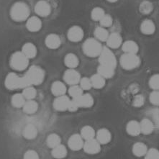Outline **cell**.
<instances>
[{
    "label": "cell",
    "mask_w": 159,
    "mask_h": 159,
    "mask_svg": "<svg viewBox=\"0 0 159 159\" xmlns=\"http://www.w3.org/2000/svg\"><path fill=\"white\" fill-rule=\"evenodd\" d=\"M45 78V72L38 66H32L23 77H22V89L29 86L39 85Z\"/></svg>",
    "instance_id": "6da1fadb"
},
{
    "label": "cell",
    "mask_w": 159,
    "mask_h": 159,
    "mask_svg": "<svg viewBox=\"0 0 159 159\" xmlns=\"http://www.w3.org/2000/svg\"><path fill=\"white\" fill-rule=\"evenodd\" d=\"M30 15V9L25 3L22 2H16L10 10V16L16 22H22L27 20Z\"/></svg>",
    "instance_id": "7a4b0ae2"
},
{
    "label": "cell",
    "mask_w": 159,
    "mask_h": 159,
    "mask_svg": "<svg viewBox=\"0 0 159 159\" xmlns=\"http://www.w3.org/2000/svg\"><path fill=\"white\" fill-rule=\"evenodd\" d=\"M82 48L86 56L89 57L94 58L100 55L103 47L97 39L89 38L84 43Z\"/></svg>",
    "instance_id": "3957f363"
},
{
    "label": "cell",
    "mask_w": 159,
    "mask_h": 159,
    "mask_svg": "<svg viewBox=\"0 0 159 159\" xmlns=\"http://www.w3.org/2000/svg\"><path fill=\"white\" fill-rule=\"evenodd\" d=\"M120 63L125 70H133L139 66L140 58L136 53H125L120 59Z\"/></svg>",
    "instance_id": "277c9868"
},
{
    "label": "cell",
    "mask_w": 159,
    "mask_h": 159,
    "mask_svg": "<svg viewBox=\"0 0 159 159\" xmlns=\"http://www.w3.org/2000/svg\"><path fill=\"white\" fill-rule=\"evenodd\" d=\"M11 67L17 71H23L29 64V58L22 52H15L10 58Z\"/></svg>",
    "instance_id": "5b68a950"
},
{
    "label": "cell",
    "mask_w": 159,
    "mask_h": 159,
    "mask_svg": "<svg viewBox=\"0 0 159 159\" xmlns=\"http://www.w3.org/2000/svg\"><path fill=\"white\" fill-rule=\"evenodd\" d=\"M99 64L107 66L115 69L117 66V59L115 54L110 49V48L103 47L100 55L99 56Z\"/></svg>",
    "instance_id": "8992f818"
},
{
    "label": "cell",
    "mask_w": 159,
    "mask_h": 159,
    "mask_svg": "<svg viewBox=\"0 0 159 159\" xmlns=\"http://www.w3.org/2000/svg\"><path fill=\"white\" fill-rule=\"evenodd\" d=\"M5 87L10 90L22 89V77H19L15 73H10L4 81Z\"/></svg>",
    "instance_id": "52a82bcc"
},
{
    "label": "cell",
    "mask_w": 159,
    "mask_h": 159,
    "mask_svg": "<svg viewBox=\"0 0 159 159\" xmlns=\"http://www.w3.org/2000/svg\"><path fill=\"white\" fill-rule=\"evenodd\" d=\"M83 148L87 153L94 155L100 152L101 144L97 139L92 138V139L85 140Z\"/></svg>",
    "instance_id": "ba28073f"
},
{
    "label": "cell",
    "mask_w": 159,
    "mask_h": 159,
    "mask_svg": "<svg viewBox=\"0 0 159 159\" xmlns=\"http://www.w3.org/2000/svg\"><path fill=\"white\" fill-rule=\"evenodd\" d=\"M81 75L74 69H69L64 73L63 79L65 82L69 85H76L80 82Z\"/></svg>",
    "instance_id": "9c48e42d"
},
{
    "label": "cell",
    "mask_w": 159,
    "mask_h": 159,
    "mask_svg": "<svg viewBox=\"0 0 159 159\" xmlns=\"http://www.w3.org/2000/svg\"><path fill=\"white\" fill-rule=\"evenodd\" d=\"M35 12L40 17H47L51 14V5L45 0H40L35 4Z\"/></svg>",
    "instance_id": "30bf717a"
},
{
    "label": "cell",
    "mask_w": 159,
    "mask_h": 159,
    "mask_svg": "<svg viewBox=\"0 0 159 159\" xmlns=\"http://www.w3.org/2000/svg\"><path fill=\"white\" fill-rule=\"evenodd\" d=\"M70 101L71 99H69V97L66 96L65 94L58 96L53 102V107L56 110L60 111V112L66 111L68 110Z\"/></svg>",
    "instance_id": "8fae6325"
},
{
    "label": "cell",
    "mask_w": 159,
    "mask_h": 159,
    "mask_svg": "<svg viewBox=\"0 0 159 159\" xmlns=\"http://www.w3.org/2000/svg\"><path fill=\"white\" fill-rule=\"evenodd\" d=\"M84 144V138L81 137V135H78V134H74L71 135L68 141V145H69L70 149L75 151H79L83 148Z\"/></svg>",
    "instance_id": "7c38bea8"
},
{
    "label": "cell",
    "mask_w": 159,
    "mask_h": 159,
    "mask_svg": "<svg viewBox=\"0 0 159 159\" xmlns=\"http://www.w3.org/2000/svg\"><path fill=\"white\" fill-rule=\"evenodd\" d=\"M67 36L71 42H79L84 38V30L79 26H73L68 31Z\"/></svg>",
    "instance_id": "4fadbf2b"
},
{
    "label": "cell",
    "mask_w": 159,
    "mask_h": 159,
    "mask_svg": "<svg viewBox=\"0 0 159 159\" xmlns=\"http://www.w3.org/2000/svg\"><path fill=\"white\" fill-rule=\"evenodd\" d=\"M76 102L79 107L89 108L93 106L94 104V99L92 96L89 94H82L76 98L74 99Z\"/></svg>",
    "instance_id": "5bb4252c"
},
{
    "label": "cell",
    "mask_w": 159,
    "mask_h": 159,
    "mask_svg": "<svg viewBox=\"0 0 159 159\" xmlns=\"http://www.w3.org/2000/svg\"><path fill=\"white\" fill-rule=\"evenodd\" d=\"M106 42L110 48L117 49L122 45V38L119 33H113L109 35Z\"/></svg>",
    "instance_id": "9a60e30c"
},
{
    "label": "cell",
    "mask_w": 159,
    "mask_h": 159,
    "mask_svg": "<svg viewBox=\"0 0 159 159\" xmlns=\"http://www.w3.org/2000/svg\"><path fill=\"white\" fill-rule=\"evenodd\" d=\"M26 27L29 31L30 32H38L39 31L42 27V22L40 18L35 16L30 17L26 23Z\"/></svg>",
    "instance_id": "2e32d148"
},
{
    "label": "cell",
    "mask_w": 159,
    "mask_h": 159,
    "mask_svg": "<svg viewBox=\"0 0 159 159\" xmlns=\"http://www.w3.org/2000/svg\"><path fill=\"white\" fill-rule=\"evenodd\" d=\"M45 45L48 48L56 49L60 47L61 44V38L56 34H50L45 38Z\"/></svg>",
    "instance_id": "e0dca14e"
},
{
    "label": "cell",
    "mask_w": 159,
    "mask_h": 159,
    "mask_svg": "<svg viewBox=\"0 0 159 159\" xmlns=\"http://www.w3.org/2000/svg\"><path fill=\"white\" fill-rule=\"evenodd\" d=\"M97 140L100 143V144H107L112 139L111 133L106 128H102L97 131L96 133Z\"/></svg>",
    "instance_id": "ac0fdd59"
},
{
    "label": "cell",
    "mask_w": 159,
    "mask_h": 159,
    "mask_svg": "<svg viewBox=\"0 0 159 159\" xmlns=\"http://www.w3.org/2000/svg\"><path fill=\"white\" fill-rule=\"evenodd\" d=\"M126 131L131 136H138L141 133L140 124L136 120H131L127 124Z\"/></svg>",
    "instance_id": "d6986e66"
},
{
    "label": "cell",
    "mask_w": 159,
    "mask_h": 159,
    "mask_svg": "<svg viewBox=\"0 0 159 159\" xmlns=\"http://www.w3.org/2000/svg\"><path fill=\"white\" fill-rule=\"evenodd\" d=\"M141 133L144 135H150L155 129L154 123L150 118H144L140 122Z\"/></svg>",
    "instance_id": "ffe728a7"
},
{
    "label": "cell",
    "mask_w": 159,
    "mask_h": 159,
    "mask_svg": "<svg viewBox=\"0 0 159 159\" xmlns=\"http://www.w3.org/2000/svg\"><path fill=\"white\" fill-rule=\"evenodd\" d=\"M140 31L145 35H152L156 31V25L151 20H145L140 25Z\"/></svg>",
    "instance_id": "44dd1931"
},
{
    "label": "cell",
    "mask_w": 159,
    "mask_h": 159,
    "mask_svg": "<svg viewBox=\"0 0 159 159\" xmlns=\"http://www.w3.org/2000/svg\"><path fill=\"white\" fill-rule=\"evenodd\" d=\"M122 49L124 53L137 54L138 51H139V47L133 40H127L122 44Z\"/></svg>",
    "instance_id": "7402d4cb"
},
{
    "label": "cell",
    "mask_w": 159,
    "mask_h": 159,
    "mask_svg": "<svg viewBox=\"0 0 159 159\" xmlns=\"http://www.w3.org/2000/svg\"><path fill=\"white\" fill-rule=\"evenodd\" d=\"M132 151H133V153L135 156L142 157V156H145V154L147 153L148 148L146 145L143 143L138 142L133 145Z\"/></svg>",
    "instance_id": "603a6c76"
},
{
    "label": "cell",
    "mask_w": 159,
    "mask_h": 159,
    "mask_svg": "<svg viewBox=\"0 0 159 159\" xmlns=\"http://www.w3.org/2000/svg\"><path fill=\"white\" fill-rule=\"evenodd\" d=\"M51 92L56 97L61 96V95L65 94L66 92V87L63 82L56 81L51 86Z\"/></svg>",
    "instance_id": "cb8c5ba5"
},
{
    "label": "cell",
    "mask_w": 159,
    "mask_h": 159,
    "mask_svg": "<svg viewBox=\"0 0 159 159\" xmlns=\"http://www.w3.org/2000/svg\"><path fill=\"white\" fill-rule=\"evenodd\" d=\"M91 81H92V87L94 89H102L104 87L105 85V78H104L103 76H101L100 74H95L93 75V76L90 78Z\"/></svg>",
    "instance_id": "d4e9b609"
},
{
    "label": "cell",
    "mask_w": 159,
    "mask_h": 159,
    "mask_svg": "<svg viewBox=\"0 0 159 159\" xmlns=\"http://www.w3.org/2000/svg\"><path fill=\"white\" fill-rule=\"evenodd\" d=\"M22 52L29 59L33 58L37 54V48L34 44L31 43H27L22 46Z\"/></svg>",
    "instance_id": "484cf974"
},
{
    "label": "cell",
    "mask_w": 159,
    "mask_h": 159,
    "mask_svg": "<svg viewBox=\"0 0 159 159\" xmlns=\"http://www.w3.org/2000/svg\"><path fill=\"white\" fill-rule=\"evenodd\" d=\"M97 73L105 79H110L114 76L115 69L104 65H99L97 69Z\"/></svg>",
    "instance_id": "4316f807"
},
{
    "label": "cell",
    "mask_w": 159,
    "mask_h": 159,
    "mask_svg": "<svg viewBox=\"0 0 159 159\" xmlns=\"http://www.w3.org/2000/svg\"><path fill=\"white\" fill-rule=\"evenodd\" d=\"M64 63L69 69H75L79 66V61L77 56L74 53H69L65 56Z\"/></svg>",
    "instance_id": "83f0119b"
},
{
    "label": "cell",
    "mask_w": 159,
    "mask_h": 159,
    "mask_svg": "<svg viewBox=\"0 0 159 159\" xmlns=\"http://www.w3.org/2000/svg\"><path fill=\"white\" fill-rule=\"evenodd\" d=\"M94 34L95 38H96V39L98 40L99 41H102V42L107 41L109 35H110L108 31L105 28H104V27L102 26L97 27V28H96Z\"/></svg>",
    "instance_id": "f1b7e54d"
},
{
    "label": "cell",
    "mask_w": 159,
    "mask_h": 159,
    "mask_svg": "<svg viewBox=\"0 0 159 159\" xmlns=\"http://www.w3.org/2000/svg\"><path fill=\"white\" fill-rule=\"evenodd\" d=\"M67 155V150L64 145H58L53 148L52 151V156L56 158H63Z\"/></svg>",
    "instance_id": "f546056e"
},
{
    "label": "cell",
    "mask_w": 159,
    "mask_h": 159,
    "mask_svg": "<svg viewBox=\"0 0 159 159\" xmlns=\"http://www.w3.org/2000/svg\"><path fill=\"white\" fill-rule=\"evenodd\" d=\"M38 130L33 125H28L23 130V135L26 139L33 140L37 136Z\"/></svg>",
    "instance_id": "4dcf8cb0"
},
{
    "label": "cell",
    "mask_w": 159,
    "mask_h": 159,
    "mask_svg": "<svg viewBox=\"0 0 159 159\" xmlns=\"http://www.w3.org/2000/svg\"><path fill=\"white\" fill-rule=\"evenodd\" d=\"M81 135L84 138V140H87L94 138L95 136H96V133H95V130L92 127L86 125L83 127V128L81 129Z\"/></svg>",
    "instance_id": "1f68e13d"
},
{
    "label": "cell",
    "mask_w": 159,
    "mask_h": 159,
    "mask_svg": "<svg viewBox=\"0 0 159 159\" xmlns=\"http://www.w3.org/2000/svg\"><path fill=\"white\" fill-rule=\"evenodd\" d=\"M38 104L33 99H29L25 102L23 106V111L27 114H33L38 110Z\"/></svg>",
    "instance_id": "d6a6232c"
},
{
    "label": "cell",
    "mask_w": 159,
    "mask_h": 159,
    "mask_svg": "<svg viewBox=\"0 0 159 159\" xmlns=\"http://www.w3.org/2000/svg\"><path fill=\"white\" fill-rule=\"evenodd\" d=\"M61 138L57 134L52 133L47 138V145L51 148H53L56 146L61 144Z\"/></svg>",
    "instance_id": "836d02e7"
},
{
    "label": "cell",
    "mask_w": 159,
    "mask_h": 159,
    "mask_svg": "<svg viewBox=\"0 0 159 159\" xmlns=\"http://www.w3.org/2000/svg\"><path fill=\"white\" fill-rule=\"evenodd\" d=\"M25 98L22 94H16L12 97V104L15 107H23L25 103Z\"/></svg>",
    "instance_id": "e575fe53"
},
{
    "label": "cell",
    "mask_w": 159,
    "mask_h": 159,
    "mask_svg": "<svg viewBox=\"0 0 159 159\" xmlns=\"http://www.w3.org/2000/svg\"><path fill=\"white\" fill-rule=\"evenodd\" d=\"M22 94L26 99H33L35 98L36 94H37V91L33 86H29V87H25L22 92Z\"/></svg>",
    "instance_id": "d590c367"
},
{
    "label": "cell",
    "mask_w": 159,
    "mask_h": 159,
    "mask_svg": "<svg viewBox=\"0 0 159 159\" xmlns=\"http://www.w3.org/2000/svg\"><path fill=\"white\" fill-rule=\"evenodd\" d=\"M153 6L151 2L148 1H144L140 4L139 10L140 12L142 13L143 15H148L153 11Z\"/></svg>",
    "instance_id": "8d00e7d4"
},
{
    "label": "cell",
    "mask_w": 159,
    "mask_h": 159,
    "mask_svg": "<svg viewBox=\"0 0 159 159\" xmlns=\"http://www.w3.org/2000/svg\"><path fill=\"white\" fill-rule=\"evenodd\" d=\"M105 15L104 10L101 7H95L92 10L91 12V17L92 19L94 21H100V20Z\"/></svg>",
    "instance_id": "74e56055"
},
{
    "label": "cell",
    "mask_w": 159,
    "mask_h": 159,
    "mask_svg": "<svg viewBox=\"0 0 159 159\" xmlns=\"http://www.w3.org/2000/svg\"><path fill=\"white\" fill-rule=\"evenodd\" d=\"M83 91L82 88L78 84L71 85V87L69 89V94L73 99H74L81 96L83 94Z\"/></svg>",
    "instance_id": "f35d334b"
},
{
    "label": "cell",
    "mask_w": 159,
    "mask_h": 159,
    "mask_svg": "<svg viewBox=\"0 0 159 159\" xmlns=\"http://www.w3.org/2000/svg\"><path fill=\"white\" fill-rule=\"evenodd\" d=\"M148 116L151 118L152 122L154 123L155 127L159 128V110L158 109H153L148 112Z\"/></svg>",
    "instance_id": "ab89813d"
},
{
    "label": "cell",
    "mask_w": 159,
    "mask_h": 159,
    "mask_svg": "<svg viewBox=\"0 0 159 159\" xmlns=\"http://www.w3.org/2000/svg\"><path fill=\"white\" fill-rule=\"evenodd\" d=\"M148 84L153 90H159V74L153 75L150 78Z\"/></svg>",
    "instance_id": "60d3db41"
},
{
    "label": "cell",
    "mask_w": 159,
    "mask_h": 159,
    "mask_svg": "<svg viewBox=\"0 0 159 159\" xmlns=\"http://www.w3.org/2000/svg\"><path fill=\"white\" fill-rule=\"evenodd\" d=\"M99 22H100L101 26L104 27V28H109V27L112 26L113 23V20L112 17L110 15L105 14Z\"/></svg>",
    "instance_id": "b9f144b4"
},
{
    "label": "cell",
    "mask_w": 159,
    "mask_h": 159,
    "mask_svg": "<svg viewBox=\"0 0 159 159\" xmlns=\"http://www.w3.org/2000/svg\"><path fill=\"white\" fill-rule=\"evenodd\" d=\"M80 87L82 88L83 90H89L92 87V81H91V79L87 78V77H84V78H81L80 80Z\"/></svg>",
    "instance_id": "7bdbcfd3"
},
{
    "label": "cell",
    "mask_w": 159,
    "mask_h": 159,
    "mask_svg": "<svg viewBox=\"0 0 159 159\" xmlns=\"http://www.w3.org/2000/svg\"><path fill=\"white\" fill-rule=\"evenodd\" d=\"M145 158L146 159H159V150L156 148H151L148 150Z\"/></svg>",
    "instance_id": "ee69618b"
},
{
    "label": "cell",
    "mask_w": 159,
    "mask_h": 159,
    "mask_svg": "<svg viewBox=\"0 0 159 159\" xmlns=\"http://www.w3.org/2000/svg\"><path fill=\"white\" fill-rule=\"evenodd\" d=\"M150 102L155 106H159V90H153L150 94Z\"/></svg>",
    "instance_id": "f6af8a7d"
},
{
    "label": "cell",
    "mask_w": 159,
    "mask_h": 159,
    "mask_svg": "<svg viewBox=\"0 0 159 159\" xmlns=\"http://www.w3.org/2000/svg\"><path fill=\"white\" fill-rule=\"evenodd\" d=\"M145 103V98L141 94H137L134 97L133 105L135 107H140L143 106Z\"/></svg>",
    "instance_id": "bcb514c9"
},
{
    "label": "cell",
    "mask_w": 159,
    "mask_h": 159,
    "mask_svg": "<svg viewBox=\"0 0 159 159\" xmlns=\"http://www.w3.org/2000/svg\"><path fill=\"white\" fill-rule=\"evenodd\" d=\"M24 158L28 159H35L38 158V154L37 152L33 151V150H29L24 154Z\"/></svg>",
    "instance_id": "7dc6e473"
},
{
    "label": "cell",
    "mask_w": 159,
    "mask_h": 159,
    "mask_svg": "<svg viewBox=\"0 0 159 159\" xmlns=\"http://www.w3.org/2000/svg\"><path fill=\"white\" fill-rule=\"evenodd\" d=\"M79 107L77 105L76 102H75L74 99H72V100L70 101V103L69 104V107H68V110H69L70 112H76Z\"/></svg>",
    "instance_id": "c3c4849f"
},
{
    "label": "cell",
    "mask_w": 159,
    "mask_h": 159,
    "mask_svg": "<svg viewBox=\"0 0 159 159\" xmlns=\"http://www.w3.org/2000/svg\"><path fill=\"white\" fill-rule=\"evenodd\" d=\"M109 2H112V3H114V2H117V0H107Z\"/></svg>",
    "instance_id": "681fc988"
}]
</instances>
